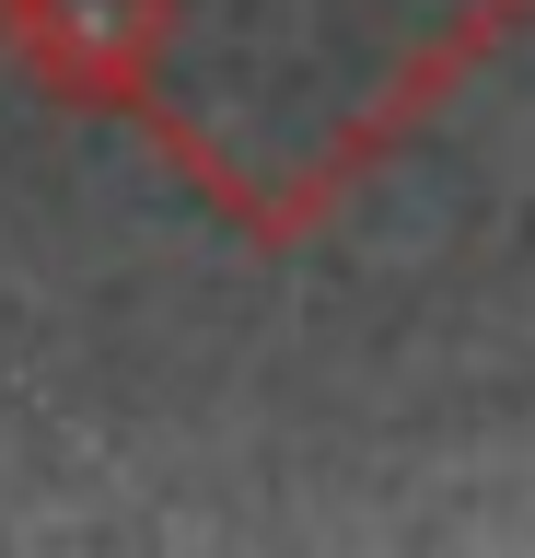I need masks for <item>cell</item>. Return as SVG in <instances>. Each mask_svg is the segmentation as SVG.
Wrapping results in <instances>:
<instances>
[{"label": "cell", "mask_w": 535, "mask_h": 558, "mask_svg": "<svg viewBox=\"0 0 535 558\" xmlns=\"http://www.w3.org/2000/svg\"><path fill=\"white\" fill-rule=\"evenodd\" d=\"M535 0H12L71 94H117L256 233H303Z\"/></svg>", "instance_id": "6da1fadb"}]
</instances>
